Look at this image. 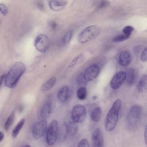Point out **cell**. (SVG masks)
Wrapping results in <instances>:
<instances>
[{"label":"cell","mask_w":147,"mask_h":147,"mask_svg":"<svg viewBox=\"0 0 147 147\" xmlns=\"http://www.w3.org/2000/svg\"><path fill=\"white\" fill-rule=\"evenodd\" d=\"M15 117V112L13 111L7 119L4 125V127L6 131H7L13 123Z\"/></svg>","instance_id":"obj_21"},{"label":"cell","mask_w":147,"mask_h":147,"mask_svg":"<svg viewBox=\"0 0 147 147\" xmlns=\"http://www.w3.org/2000/svg\"><path fill=\"white\" fill-rule=\"evenodd\" d=\"M82 55H79L74 58L71 62L69 65L68 67L70 68L74 67L76 64L78 60L81 56Z\"/></svg>","instance_id":"obj_31"},{"label":"cell","mask_w":147,"mask_h":147,"mask_svg":"<svg viewBox=\"0 0 147 147\" xmlns=\"http://www.w3.org/2000/svg\"><path fill=\"white\" fill-rule=\"evenodd\" d=\"M5 74H3L2 75L1 77H0V86H1L3 82V81L4 80L5 77Z\"/></svg>","instance_id":"obj_33"},{"label":"cell","mask_w":147,"mask_h":147,"mask_svg":"<svg viewBox=\"0 0 147 147\" xmlns=\"http://www.w3.org/2000/svg\"><path fill=\"white\" fill-rule=\"evenodd\" d=\"M134 30V28L130 26H125L123 30V32L124 34L130 36L131 32Z\"/></svg>","instance_id":"obj_27"},{"label":"cell","mask_w":147,"mask_h":147,"mask_svg":"<svg viewBox=\"0 0 147 147\" xmlns=\"http://www.w3.org/2000/svg\"><path fill=\"white\" fill-rule=\"evenodd\" d=\"M144 138L146 144L147 146V123L146 125L144 130Z\"/></svg>","instance_id":"obj_32"},{"label":"cell","mask_w":147,"mask_h":147,"mask_svg":"<svg viewBox=\"0 0 147 147\" xmlns=\"http://www.w3.org/2000/svg\"><path fill=\"white\" fill-rule=\"evenodd\" d=\"M0 10L4 16L6 15L7 12V9L6 6L3 3L0 4Z\"/></svg>","instance_id":"obj_30"},{"label":"cell","mask_w":147,"mask_h":147,"mask_svg":"<svg viewBox=\"0 0 147 147\" xmlns=\"http://www.w3.org/2000/svg\"><path fill=\"white\" fill-rule=\"evenodd\" d=\"M121 106V100L117 99L113 102L108 112L104 121V127L107 131H111L116 127Z\"/></svg>","instance_id":"obj_2"},{"label":"cell","mask_w":147,"mask_h":147,"mask_svg":"<svg viewBox=\"0 0 147 147\" xmlns=\"http://www.w3.org/2000/svg\"><path fill=\"white\" fill-rule=\"evenodd\" d=\"M78 98L80 100L85 99L87 96V91L86 88L84 87H81L77 90L76 93Z\"/></svg>","instance_id":"obj_23"},{"label":"cell","mask_w":147,"mask_h":147,"mask_svg":"<svg viewBox=\"0 0 147 147\" xmlns=\"http://www.w3.org/2000/svg\"><path fill=\"white\" fill-rule=\"evenodd\" d=\"M126 73L123 71L117 72L113 77L110 82V86L114 90L119 88L126 80Z\"/></svg>","instance_id":"obj_9"},{"label":"cell","mask_w":147,"mask_h":147,"mask_svg":"<svg viewBox=\"0 0 147 147\" xmlns=\"http://www.w3.org/2000/svg\"><path fill=\"white\" fill-rule=\"evenodd\" d=\"M58 129V122L56 120H53L50 124L46 133V140L49 145H52L55 142Z\"/></svg>","instance_id":"obj_7"},{"label":"cell","mask_w":147,"mask_h":147,"mask_svg":"<svg viewBox=\"0 0 147 147\" xmlns=\"http://www.w3.org/2000/svg\"><path fill=\"white\" fill-rule=\"evenodd\" d=\"M4 135L3 133L1 131L0 132V142H1L3 139Z\"/></svg>","instance_id":"obj_34"},{"label":"cell","mask_w":147,"mask_h":147,"mask_svg":"<svg viewBox=\"0 0 147 147\" xmlns=\"http://www.w3.org/2000/svg\"><path fill=\"white\" fill-rule=\"evenodd\" d=\"M56 79L54 77H52L44 83L41 87V90L46 92L51 89L55 83Z\"/></svg>","instance_id":"obj_20"},{"label":"cell","mask_w":147,"mask_h":147,"mask_svg":"<svg viewBox=\"0 0 147 147\" xmlns=\"http://www.w3.org/2000/svg\"><path fill=\"white\" fill-rule=\"evenodd\" d=\"M110 5V3L107 0H101L96 7L98 9H102L109 6Z\"/></svg>","instance_id":"obj_26"},{"label":"cell","mask_w":147,"mask_h":147,"mask_svg":"<svg viewBox=\"0 0 147 147\" xmlns=\"http://www.w3.org/2000/svg\"><path fill=\"white\" fill-rule=\"evenodd\" d=\"M98 98V96L96 95H94L92 97V99L94 100H97Z\"/></svg>","instance_id":"obj_37"},{"label":"cell","mask_w":147,"mask_h":147,"mask_svg":"<svg viewBox=\"0 0 147 147\" xmlns=\"http://www.w3.org/2000/svg\"><path fill=\"white\" fill-rule=\"evenodd\" d=\"M140 46H138L137 47H136L135 49V51H136V52H138V51H139L140 50Z\"/></svg>","instance_id":"obj_36"},{"label":"cell","mask_w":147,"mask_h":147,"mask_svg":"<svg viewBox=\"0 0 147 147\" xmlns=\"http://www.w3.org/2000/svg\"><path fill=\"white\" fill-rule=\"evenodd\" d=\"M100 71L99 66L93 64L88 67L84 71L83 74L84 80L87 81H91L96 78Z\"/></svg>","instance_id":"obj_10"},{"label":"cell","mask_w":147,"mask_h":147,"mask_svg":"<svg viewBox=\"0 0 147 147\" xmlns=\"http://www.w3.org/2000/svg\"><path fill=\"white\" fill-rule=\"evenodd\" d=\"M51 26L53 29H55L56 27V24L52 23L51 24Z\"/></svg>","instance_id":"obj_35"},{"label":"cell","mask_w":147,"mask_h":147,"mask_svg":"<svg viewBox=\"0 0 147 147\" xmlns=\"http://www.w3.org/2000/svg\"><path fill=\"white\" fill-rule=\"evenodd\" d=\"M34 45L38 51L41 53L46 52L49 46V41L48 37L43 34L38 35L35 39Z\"/></svg>","instance_id":"obj_8"},{"label":"cell","mask_w":147,"mask_h":147,"mask_svg":"<svg viewBox=\"0 0 147 147\" xmlns=\"http://www.w3.org/2000/svg\"><path fill=\"white\" fill-rule=\"evenodd\" d=\"M52 111V106L49 102L45 103L40 111V115L42 119H45L50 115Z\"/></svg>","instance_id":"obj_17"},{"label":"cell","mask_w":147,"mask_h":147,"mask_svg":"<svg viewBox=\"0 0 147 147\" xmlns=\"http://www.w3.org/2000/svg\"><path fill=\"white\" fill-rule=\"evenodd\" d=\"M126 80L127 84L129 85L133 84L135 82L136 74L135 69L130 68L127 69L126 73Z\"/></svg>","instance_id":"obj_18"},{"label":"cell","mask_w":147,"mask_h":147,"mask_svg":"<svg viewBox=\"0 0 147 147\" xmlns=\"http://www.w3.org/2000/svg\"><path fill=\"white\" fill-rule=\"evenodd\" d=\"M100 32V28L96 25L89 26L83 30L80 34L78 37L79 43H84L96 38Z\"/></svg>","instance_id":"obj_4"},{"label":"cell","mask_w":147,"mask_h":147,"mask_svg":"<svg viewBox=\"0 0 147 147\" xmlns=\"http://www.w3.org/2000/svg\"><path fill=\"white\" fill-rule=\"evenodd\" d=\"M67 4L64 1L58 0H51L49 2L50 8L55 11H59L63 9Z\"/></svg>","instance_id":"obj_15"},{"label":"cell","mask_w":147,"mask_h":147,"mask_svg":"<svg viewBox=\"0 0 147 147\" xmlns=\"http://www.w3.org/2000/svg\"><path fill=\"white\" fill-rule=\"evenodd\" d=\"M47 122L45 119L40 120L33 125L32 133L33 138L35 139H39L45 135L47 130Z\"/></svg>","instance_id":"obj_6"},{"label":"cell","mask_w":147,"mask_h":147,"mask_svg":"<svg viewBox=\"0 0 147 147\" xmlns=\"http://www.w3.org/2000/svg\"><path fill=\"white\" fill-rule=\"evenodd\" d=\"M24 147H30V146L28 144H26L24 146Z\"/></svg>","instance_id":"obj_38"},{"label":"cell","mask_w":147,"mask_h":147,"mask_svg":"<svg viewBox=\"0 0 147 147\" xmlns=\"http://www.w3.org/2000/svg\"><path fill=\"white\" fill-rule=\"evenodd\" d=\"M131 61L130 53L127 51H124L120 53L118 59L119 64L121 66L126 67L129 65Z\"/></svg>","instance_id":"obj_14"},{"label":"cell","mask_w":147,"mask_h":147,"mask_svg":"<svg viewBox=\"0 0 147 147\" xmlns=\"http://www.w3.org/2000/svg\"><path fill=\"white\" fill-rule=\"evenodd\" d=\"M25 121V120L24 118L21 119L13 129L12 133V136L13 138H16L18 135L24 125Z\"/></svg>","instance_id":"obj_22"},{"label":"cell","mask_w":147,"mask_h":147,"mask_svg":"<svg viewBox=\"0 0 147 147\" xmlns=\"http://www.w3.org/2000/svg\"><path fill=\"white\" fill-rule=\"evenodd\" d=\"M102 111L100 107L94 108L91 111L90 116L91 119L95 122L98 121L101 117Z\"/></svg>","instance_id":"obj_19"},{"label":"cell","mask_w":147,"mask_h":147,"mask_svg":"<svg viewBox=\"0 0 147 147\" xmlns=\"http://www.w3.org/2000/svg\"><path fill=\"white\" fill-rule=\"evenodd\" d=\"M77 146L79 147H89L90 144L86 139H83L78 142Z\"/></svg>","instance_id":"obj_28"},{"label":"cell","mask_w":147,"mask_h":147,"mask_svg":"<svg viewBox=\"0 0 147 147\" xmlns=\"http://www.w3.org/2000/svg\"><path fill=\"white\" fill-rule=\"evenodd\" d=\"M130 36L125 34H121L117 35L114 37L112 40L113 42H120L127 40L129 38Z\"/></svg>","instance_id":"obj_24"},{"label":"cell","mask_w":147,"mask_h":147,"mask_svg":"<svg viewBox=\"0 0 147 147\" xmlns=\"http://www.w3.org/2000/svg\"><path fill=\"white\" fill-rule=\"evenodd\" d=\"M140 59L141 61L143 62L147 61V47L144 49L142 52Z\"/></svg>","instance_id":"obj_29"},{"label":"cell","mask_w":147,"mask_h":147,"mask_svg":"<svg viewBox=\"0 0 147 147\" xmlns=\"http://www.w3.org/2000/svg\"><path fill=\"white\" fill-rule=\"evenodd\" d=\"M71 94V92L69 87L64 86L62 87L58 92V99L61 102L64 103L68 100Z\"/></svg>","instance_id":"obj_13"},{"label":"cell","mask_w":147,"mask_h":147,"mask_svg":"<svg viewBox=\"0 0 147 147\" xmlns=\"http://www.w3.org/2000/svg\"><path fill=\"white\" fill-rule=\"evenodd\" d=\"M76 123L72 121L64 124V138H66L67 137H73L76 134L78 130V126Z\"/></svg>","instance_id":"obj_11"},{"label":"cell","mask_w":147,"mask_h":147,"mask_svg":"<svg viewBox=\"0 0 147 147\" xmlns=\"http://www.w3.org/2000/svg\"><path fill=\"white\" fill-rule=\"evenodd\" d=\"M25 69V65L22 62L15 63L5 75L4 80L5 86L10 88L15 87Z\"/></svg>","instance_id":"obj_1"},{"label":"cell","mask_w":147,"mask_h":147,"mask_svg":"<svg viewBox=\"0 0 147 147\" xmlns=\"http://www.w3.org/2000/svg\"><path fill=\"white\" fill-rule=\"evenodd\" d=\"M72 32L71 31L67 32L65 34L62 39V42L65 45H68L71 39Z\"/></svg>","instance_id":"obj_25"},{"label":"cell","mask_w":147,"mask_h":147,"mask_svg":"<svg viewBox=\"0 0 147 147\" xmlns=\"http://www.w3.org/2000/svg\"><path fill=\"white\" fill-rule=\"evenodd\" d=\"M137 88L139 92L143 93L147 90V74H142L137 85Z\"/></svg>","instance_id":"obj_16"},{"label":"cell","mask_w":147,"mask_h":147,"mask_svg":"<svg viewBox=\"0 0 147 147\" xmlns=\"http://www.w3.org/2000/svg\"><path fill=\"white\" fill-rule=\"evenodd\" d=\"M86 111L85 107L79 104L75 105L73 108L71 112V118L76 123H81L85 119Z\"/></svg>","instance_id":"obj_5"},{"label":"cell","mask_w":147,"mask_h":147,"mask_svg":"<svg viewBox=\"0 0 147 147\" xmlns=\"http://www.w3.org/2000/svg\"><path fill=\"white\" fill-rule=\"evenodd\" d=\"M92 142L93 147L103 146V138L101 130L99 128H97L93 131L92 136Z\"/></svg>","instance_id":"obj_12"},{"label":"cell","mask_w":147,"mask_h":147,"mask_svg":"<svg viewBox=\"0 0 147 147\" xmlns=\"http://www.w3.org/2000/svg\"><path fill=\"white\" fill-rule=\"evenodd\" d=\"M142 108L138 105L133 106L129 109L127 116L128 129L131 131L135 130L138 125L142 114Z\"/></svg>","instance_id":"obj_3"}]
</instances>
